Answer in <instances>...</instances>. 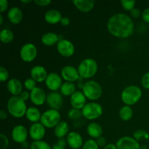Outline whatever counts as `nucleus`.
I'll return each mask as SVG.
<instances>
[{
    "mask_svg": "<svg viewBox=\"0 0 149 149\" xmlns=\"http://www.w3.org/2000/svg\"><path fill=\"white\" fill-rule=\"evenodd\" d=\"M29 135L34 141H41L45 135V127L42 123H33L29 129Z\"/></svg>",
    "mask_w": 149,
    "mask_h": 149,
    "instance_id": "obj_15",
    "label": "nucleus"
},
{
    "mask_svg": "<svg viewBox=\"0 0 149 149\" xmlns=\"http://www.w3.org/2000/svg\"><path fill=\"white\" fill-rule=\"evenodd\" d=\"M130 14L132 17H135V18H138L141 15V11L138 9L134 8L132 11H130Z\"/></svg>",
    "mask_w": 149,
    "mask_h": 149,
    "instance_id": "obj_45",
    "label": "nucleus"
},
{
    "mask_svg": "<svg viewBox=\"0 0 149 149\" xmlns=\"http://www.w3.org/2000/svg\"><path fill=\"white\" fill-rule=\"evenodd\" d=\"M67 141L64 138H60L52 146V149H65Z\"/></svg>",
    "mask_w": 149,
    "mask_h": 149,
    "instance_id": "obj_37",
    "label": "nucleus"
},
{
    "mask_svg": "<svg viewBox=\"0 0 149 149\" xmlns=\"http://www.w3.org/2000/svg\"><path fill=\"white\" fill-rule=\"evenodd\" d=\"M132 18L124 13L113 15L108 20L107 29L111 34L118 38H127L134 32Z\"/></svg>",
    "mask_w": 149,
    "mask_h": 149,
    "instance_id": "obj_1",
    "label": "nucleus"
},
{
    "mask_svg": "<svg viewBox=\"0 0 149 149\" xmlns=\"http://www.w3.org/2000/svg\"><path fill=\"white\" fill-rule=\"evenodd\" d=\"M86 96L83 93L80 91H76L71 96L70 102L72 106L73 109H82L87 103H86Z\"/></svg>",
    "mask_w": 149,
    "mask_h": 149,
    "instance_id": "obj_17",
    "label": "nucleus"
},
{
    "mask_svg": "<svg viewBox=\"0 0 149 149\" xmlns=\"http://www.w3.org/2000/svg\"><path fill=\"white\" fill-rule=\"evenodd\" d=\"M134 138L136 141H142V140H147L149 138V134L146 131L143 130H138L134 133Z\"/></svg>",
    "mask_w": 149,
    "mask_h": 149,
    "instance_id": "obj_32",
    "label": "nucleus"
},
{
    "mask_svg": "<svg viewBox=\"0 0 149 149\" xmlns=\"http://www.w3.org/2000/svg\"><path fill=\"white\" fill-rule=\"evenodd\" d=\"M57 49L60 55L63 57H71L74 55L75 47L71 41L62 39L57 44Z\"/></svg>",
    "mask_w": 149,
    "mask_h": 149,
    "instance_id": "obj_9",
    "label": "nucleus"
},
{
    "mask_svg": "<svg viewBox=\"0 0 149 149\" xmlns=\"http://www.w3.org/2000/svg\"><path fill=\"white\" fill-rule=\"evenodd\" d=\"M9 146V140L4 134H0V149H7Z\"/></svg>",
    "mask_w": 149,
    "mask_h": 149,
    "instance_id": "obj_38",
    "label": "nucleus"
},
{
    "mask_svg": "<svg viewBox=\"0 0 149 149\" xmlns=\"http://www.w3.org/2000/svg\"><path fill=\"white\" fill-rule=\"evenodd\" d=\"M82 93L87 98L91 100H96L102 95V87L99 83L95 81H89L83 85Z\"/></svg>",
    "mask_w": 149,
    "mask_h": 149,
    "instance_id": "obj_5",
    "label": "nucleus"
},
{
    "mask_svg": "<svg viewBox=\"0 0 149 149\" xmlns=\"http://www.w3.org/2000/svg\"><path fill=\"white\" fill-rule=\"evenodd\" d=\"M61 39L59 35L56 34L55 33H52V32H48V33H45L43 36H42V44L45 45V46H52L54 45L55 44H58V42H59Z\"/></svg>",
    "mask_w": 149,
    "mask_h": 149,
    "instance_id": "obj_24",
    "label": "nucleus"
},
{
    "mask_svg": "<svg viewBox=\"0 0 149 149\" xmlns=\"http://www.w3.org/2000/svg\"><path fill=\"white\" fill-rule=\"evenodd\" d=\"M61 23L62 26H66L70 24V19L68 17H63L61 20Z\"/></svg>",
    "mask_w": 149,
    "mask_h": 149,
    "instance_id": "obj_47",
    "label": "nucleus"
},
{
    "mask_svg": "<svg viewBox=\"0 0 149 149\" xmlns=\"http://www.w3.org/2000/svg\"><path fill=\"white\" fill-rule=\"evenodd\" d=\"M46 93L39 87H36L33 89L30 93V99L32 103L36 106H42L47 100Z\"/></svg>",
    "mask_w": 149,
    "mask_h": 149,
    "instance_id": "obj_16",
    "label": "nucleus"
},
{
    "mask_svg": "<svg viewBox=\"0 0 149 149\" xmlns=\"http://www.w3.org/2000/svg\"><path fill=\"white\" fill-rule=\"evenodd\" d=\"M8 7V1L7 0H0V12L1 13L6 11Z\"/></svg>",
    "mask_w": 149,
    "mask_h": 149,
    "instance_id": "obj_41",
    "label": "nucleus"
},
{
    "mask_svg": "<svg viewBox=\"0 0 149 149\" xmlns=\"http://www.w3.org/2000/svg\"><path fill=\"white\" fill-rule=\"evenodd\" d=\"M96 142H97V145H98V146H100V147H103V146H106V138H103V137H100L99 138H97V141H96Z\"/></svg>",
    "mask_w": 149,
    "mask_h": 149,
    "instance_id": "obj_44",
    "label": "nucleus"
},
{
    "mask_svg": "<svg viewBox=\"0 0 149 149\" xmlns=\"http://www.w3.org/2000/svg\"><path fill=\"white\" fill-rule=\"evenodd\" d=\"M0 39L4 44H9L14 39V33L11 30L4 29L0 32Z\"/></svg>",
    "mask_w": 149,
    "mask_h": 149,
    "instance_id": "obj_29",
    "label": "nucleus"
},
{
    "mask_svg": "<svg viewBox=\"0 0 149 149\" xmlns=\"http://www.w3.org/2000/svg\"><path fill=\"white\" fill-rule=\"evenodd\" d=\"M133 111L130 106H125L119 111V116L124 121H128L132 117Z\"/></svg>",
    "mask_w": 149,
    "mask_h": 149,
    "instance_id": "obj_30",
    "label": "nucleus"
},
{
    "mask_svg": "<svg viewBox=\"0 0 149 149\" xmlns=\"http://www.w3.org/2000/svg\"><path fill=\"white\" fill-rule=\"evenodd\" d=\"M8 77V71L4 67H0V81H1V82H4L6 80H7Z\"/></svg>",
    "mask_w": 149,
    "mask_h": 149,
    "instance_id": "obj_39",
    "label": "nucleus"
},
{
    "mask_svg": "<svg viewBox=\"0 0 149 149\" xmlns=\"http://www.w3.org/2000/svg\"><path fill=\"white\" fill-rule=\"evenodd\" d=\"M7 87L8 91L13 96H20L23 92V84L21 81L17 79H11L9 80Z\"/></svg>",
    "mask_w": 149,
    "mask_h": 149,
    "instance_id": "obj_20",
    "label": "nucleus"
},
{
    "mask_svg": "<svg viewBox=\"0 0 149 149\" xmlns=\"http://www.w3.org/2000/svg\"><path fill=\"white\" fill-rule=\"evenodd\" d=\"M31 76L33 79L38 82H42L46 80L48 74L45 67L41 65H36L31 70Z\"/></svg>",
    "mask_w": 149,
    "mask_h": 149,
    "instance_id": "obj_19",
    "label": "nucleus"
},
{
    "mask_svg": "<svg viewBox=\"0 0 149 149\" xmlns=\"http://www.w3.org/2000/svg\"><path fill=\"white\" fill-rule=\"evenodd\" d=\"M142 96V90L136 85H130L125 87L122 92L121 97L127 106H132L139 101Z\"/></svg>",
    "mask_w": 149,
    "mask_h": 149,
    "instance_id": "obj_3",
    "label": "nucleus"
},
{
    "mask_svg": "<svg viewBox=\"0 0 149 149\" xmlns=\"http://www.w3.org/2000/svg\"><path fill=\"white\" fill-rule=\"evenodd\" d=\"M36 81L32 78H29L25 80L24 81V86L28 90L32 91L34 88H36Z\"/></svg>",
    "mask_w": 149,
    "mask_h": 149,
    "instance_id": "obj_36",
    "label": "nucleus"
},
{
    "mask_svg": "<svg viewBox=\"0 0 149 149\" xmlns=\"http://www.w3.org/2000/svg\"><path fill=\"white\" fill-rule=\"evenodd\" d=\"M12 138L17 143L26 142L28 137L27 129L23 125H17L12 130Z\"/></svg>",
    "mask_w": 149,
    "mask_h": 149,
    "instance_id": "obj_13",
    "label": "nucleus"
},
{
    "mask_svg": "<svg viewBox=\"0 0 149 149\" xmlns=\"http://www.w3.org/2000/svg\"><path fill=\"white\" fill-rule=\"evenodd\" d=\"M103 149H117V148H116V145H114V144L113 143H110L106 145V146L103 148Z\"/></svg>",
    "mask_w": 149,
    "mask_h": 149,
    "instance_id": "obj_49",
    "label": "nucleus"
},
{
    "mask_svg": "<svg viewBox=\"0 0 149 149\" xmlns=\"http://www.w3.org/2000/svg\"><path fill=\"white\" fill-rule=\"evenodd\" d=\"M22 147H23V148H28L29 147V143H28L27 141H26V142L23 143H22Z\"/></svg>",
    "mask_w": 149,
    "mask_h": 149,
    "instance_id": "obj_50",
    "label": "nucleus"
},
{
    "mask_svg": "<svg viewBox=\"0 0 149 149\" xmlns=\"http://www.w3.org/2000/svg\"><path fill=\"white\" fill-rule=\"evenodd\" d=\"M20 97L22 100L26 101V100H27L30 97V93H29L28 91H23L22 92L21 94L20 95Z\"/></svg>",
    "mask_w": 149,
    "mask_h": 149,
    "instance_id": "obj_46",
    "label": "nucleus"
},
{
    "mask_svg": "<svg viewBox=\"0 0 149 149\" xmlns=\"http://www.w3.org/2000/svg\"><path fill=\"white\" fill-rule=\"evenodd\" d=\"M62 17V15L60 11L55 9L49 10L45 14V20L49 24H56L58 22H61Z\"/></svg>",
    "mask_w": 149,
    "mask_h": 149,
    "instance_id": "obj_23",
    "label": "nucleus"
},
{
    "mask_svg": "<svg viewBox=\"0 0 149 149\" xmlns=\"http://www.w3.org/2000/svg\"><path fill=\"white\" fill-rule=\"evenodd\" d=\"M67 144L72 149H79L83 146V138L79 133L71 132L67 135Z\"/></svg>",
    "mask_w": 149,
    "mask_h": 149,
    "instance_id": "obj_18",
    "label": "nucleus"
},
{
    "mask_svg": "<svg viewBox=\"0 0 149 149\" xmlns=\"http://www.w3.org/2000/svg\"><path fill=\"white\" fill-rule=\"evenodd\" d=\"M87 134L93 138H99L103 134V129L99 124L92 122L89 124L87 128Z\"/></svg>",
    "mask_w": 149,
    "mask_h": 149,
    "instance_id": "obj_25",
    "label": "nucleus"
},
{
    "mask_svg": "<svg viewBox=\"0 0 149 149\" xmlns=\"http://www.w3.org/2000/svg\"><path fill=\"white\" fill-rule=\"evenodd\" d=\"M46 101L51 109L57 111L62 108L63 103L62 95L58 92H52L49 93L47 97Z\"/></svg>",
    "mask_w": 149,
    "mask_h": 149,
    "instance_id": "obj_12",
    "label": "nucleus"
},
{
    "mask_svg": "<svg viewBox=\"0 0 149 149\" xmlns=\"http://www.w3.org/2000/svg\"><path fill=\"white\" fill-rule=\"evenodd\" d=\"M76 92V86L73 82L65 81L61 87V93L65 96L72 95Z\"/></svg>",
    "mask_w": 149,
    "mask_h": 149,
    "instance_id": "obj_28",
    "label": "nucleus"
},
{
    "mask_svg": "<svg viewBox=\"0 0 149 149\" xmlns=\"http://www.w3.org/2000/svg\"><path fill=\"white\" fill-rule=\"evenodd\" d=\"M7 17H8L9 20L12 23H13V24H18L23 20V12L18 7H13L9 10L8 13H7Z\"/></svg>",
    "mask_w": 149,
    "mask_h": 149,
    "instance_id": "obj_22",
    "label": "nucleus"
},
{
    "mask_svg": "<svg viewBox=\"0 0 149 149\" xmlns=\"http://www.w3.org/2000/svg\"><path fill=\"white\" fill-rule=\"evenodd\" d=\"M45 84L49 90H52V92H56L61 89L62 86V79L59 74L56 73H50L48 74L45 80Z\"/></svg>",
    "mask_w": 149,
    "mask_h": 149,
    "instance_id": "obj_11",
    "label": "nucleus"
},
{
    "mask_svg": "<svg viewBox=\"0 0 149 149\" xmlns=\"http://www.w3.org/2000/svg\"><path fill=\"white\" fill-rule=\"evenodd\" d=\"M31 1V0H27V1H26V0H22L21 2L22 3H30Z\"/></svg>",
    "mask_w": 149,
    "mask_h": 149,
    "instance_id": "obj_52",
    "label": "nucleus"
},
{
    "mask_svg": "<svg viewBox=\"0 0 149 149\" xmlns=\"http://www.w3.org/2000/svg\"><path fill=\"white\" fill-rule=\"evenodd\" d=\"M97 63L92 58H87L81 61L78 67V71L80 77L89 79L95 75L97 71Z\"/></svg>",
    "mask_w": 149,
    "mask_h": 149,
    "instance_id": "obj_4",
    "label": "nucleus"
},
{
    "mask_svg": "<svg viewBox=\"0 0 149 149\" xmlns=\"http://www.w3.org/2000/svg\"><path fill=\"white\" fill-rule=\"evenodd\" d=\"M82 116L89 120L97 119L103 113V107L99 103L91 102L84 106L82 110Z\"/></svg>",
    "mask_w": 149,
    "mask_h": 149,
    "instance_id": "obj_7",
    "label": "nucleus"
},
{
    "mask_svg": "<svg viewBox=\"0 0 149 149\" xmlns=\"http://www.w3.org/2000/svg\"><path fill=\"white\" fill-rule=\"evenodd\" d=\"M141 149H147V148H146V147L143 146V148H141Z\"/></svg>",
    "mask_w": 149,
    "mask_h": 149,
    "instance_id": "obj_53",
    "label": "nucleus"
},
{
    "mask_svg": "<svg viewBox=\"0 0 149 149\" xmlns=\"http://www.w3.org/2000/svg\"><path fill=\"white\" fill-rule=\"evenodd\" d=\"M120 3L121 4H122V7H123L125 10H127V11H132V10L134 9V7H135V0H132V1L122 0Z\"/></svg>",
    "mask_w": 149,
    "mask_h": 149,
    "instance_id": "obj_33",
    "label": "nucleus"
},
{
    "mask_svg": "<svg viewBox=\"0 0 149 149\" xmlns=\"http://www.w3.org/2000/svg\"><path fill=\"white\" fill-rule=\"evenodd\" d=\"M34 2L35 4H36L37 5L45 7V6L49 5L51 3V1L50 0H35Z\"/></svg>",
    "mask_w": 149,
    "mask_h": 149,
    "instance_id": "obj_42",
    "label": "nucleus"
},
{
    "mask_svg": "<svg viewBox=\"0 0 149 149\" xmlns=\"http://www.w3.org/2000/svg\"><path fill=\"white\" fill-rule=\"evenodd\" d=\"M37 55V49L33 44L27 43L23 45L20 51V56L25 62H31Z\"/></svg>",
    "mask_w": 149,
    "mask_h": 149,
    "instance_id": "obj_8",
    "label": "nucleus"
},
{
    "mask_svg": "<svg viewBox=\"0 0 149 149\" xmlns=\"http://www.w3.org/2000/svg\"><path fill=\"white\" fill-rule=\"evenodd\" d=\"M61 76L63 79L65 81L73 82L79 79L80 76L79 74L78 69L72 65H66L64 66L61 70Z\"/></svg>",
    "mask_w": 149,
    "mask_h": 149,
    "instance_id": "obj_14",
    "label": "nucleus"
},
{
    "mask_svg": "<svg viewBox=\"0 0 149 149\" xmlns=\"http://www.w3.org/2000/svg\"><path fill=\"white\" fill-rule=\"evenodd\" d=\"M142 17L143 20L146 22V23H149V7L144 10V11L142 13Z\"/></svg>",
    "mask_w": 149,
    "mask_h": 149,
    "instance_id": "obj_43",
    "label": "nucleus"
},
{
    "mask_svg": "<svg viewBox=\"0 0 149 149\" xmlns=\"http://www.w3.org/2000/svg\"><path fill=\"white\" fill-rule=\"evenodd\" d=\"M40 121L45 127H55L61 122V114L58 111L49 109L42 113Z\"/></svg>",
    "mask_w": 149,
    "mask_h": 149,
    "instance_id": "obj_6",
    "label": "nucleus"
},
{
    "mask_svg": "<svg viewBox=\"0 0 149 149\" xmlns=\"http://www.w3.org/2000/svg\"><path fill=\"white\" fill-rule=\"evenodd\" d=\"M26 116L28 120L31 122L36 123L38 121H39L42 117L40 111L36 107H30L27 109L26 113Z\"/></svg>",
    "mask_w": 149,
    "mask_h": 149,
    "instance_id": "obj_27",
    "label": "nucleus"
},
{
    "mask_svg": "<svg viewBox=\"0 0 149 149\" xmlns=\"http://www.w3.org/2000/svg\"><path fill=\"white\" fill-rule=\"evenodd\" d=\"M68 117L71 119H77L82 116V112L79 109H72L68 111Z\"/></svg>",
    "mask_w": 149,
    "mask_h": 149,
    "instance_id": "obj_35",
    "label": "nucleus"
},
{
    "mask_svg": "<svg viewBox=\"0 0 149 149\" xmlns=\"http://www.w3.org/2000/svg\"><path fill=\"white\" fill-rule=\"evenodd\" d=\"M7 113H6V111L4 110H3V109H1V111H0V119H1V120H4V119H7Z\"/></svg>",
    "mask_w": 149,
    "mask_h": 149,
    "instance_id": "obj_48",
    "label": "nucleus"
},
{
    "mask_svg": "<svg viewBox=\"0 0 149 149\" xmlns=\"http://www.w3.org/2000/svg\"><path fill=\"white\" fill-rule=\"evenodd\" d=\"M141 84L144 88L149 90V72L144 74L141 80Z\"/></svg>",
    "mask_w": 149,
    "mask_h": 149,
    "instance_id": "obj_40",
    "label": "nucleus"
},
{
    "mask_svg": "<svg viewBox=\"0 0 149 149\" xmlns=\"http://www.w3.org/2000/svg\"><path fill=\"white\" fill-rule=\"evenodd\" d=\"M116 146L117 149H141L138 141L128 136L122 137L118 140Z\"/></svg>",
    "mask_w": 149,
    "mask_h": 149,
    "instance_id": "obj_10",
    "label": "nucleus"
},
{
    "mask_svg": "<svg viewBox=\"0 0 149 149\" xmlns=\"http://www.w3.org/2000/svg\"><path fill=\"white\" fill-rule=\"evenodd\" d=\"M3 23V16L2 15H0V25Z\"/></svg>",
    "mask_w": 149,
    "mask_h": 149,
    "instance_id": "obj_51",
    "label": "nucleus"
},
{
    "mask_svg": "<svg viewBox=\"0 0 149 149\" xmlns=\"http://www.w3.org/2000/svg\"><path fill=\"white\" fill-rule=\"evenodd\" d=\"M7 111L12 116L15 118H21L26 114L27 108L26 103L20 98V96H13L7 101Z\"/></svg>",
    "mask_w": 149,
    "mask_h": 149,
    "instance_id": "obj_2",
    "label": "nucleus"
},
{
    "mask_svg": "<svg viewBox=\"0 0 149 149\" xmlns=\"http://www.w3.org/2000/svg\"><path fill=\"white\" fill-rule=\"evenodd\" d=\"M30 149H52L47 142L43 141H33L30 146Z\"/></svg>",
    "mask_w": 149,
    "mask_h": 149,
    "instance_id": "obj_31",
    "label": "nucleus"
},
{
    "mask_svg": "<svg viewBox=\"0 0 149 149\" xmlns=\"http://www.w3.org/2000/svg\"><path fill=\"white\" fill-rule=\"evenodd\" d=\"M82 149H99V146L95 141L90 139L84 143Z\"/></svg>",
    "mask_w": 149,
    "mask_h": 149,
    "instance_id": "obj_34",
    "label": "nucleus"
},
{
    "mask_svg": "<svg viewBox=\"0 0 149 149\" xmlns=\"http://www.w3.org/2000/svg\"><path fill=\"white\" fill-rule=\"evenodd\" d=\"M68 131H69V126H68V123L66 122H60L58 124L56 127H55V135L58 139L60 138H63L67 134H68Z\"/></svg>",
    "mask_w": 149,
    "mask_h": 149,
    "instance_id": "obj_26",
    "label": "nucleus"
},
{
    "mask_svg": "<svg viewBox=\"0 0 149 149\" xmlns=\"http://www.w3.org/2000/svg\"><path fill=\"white\" fill-rule=\"evenodd\" d=\"M73 4L82 13H88L93 9L95 1L93 0H74Z\"/></svg>",
    "mask_w": 149,
    "mask_h": 149,
    "instance_id": "obj_21",
    "label": "nucleus"
}]
</instances>
